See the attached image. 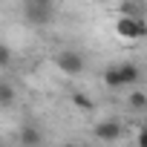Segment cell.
Segmentation results:
<instances>
[{"label":"cell","mask_w":147,"mask_h":147,"mask_svg":"<svg viewBox=\"0 0 147 147\" xmlns=\"http://www.w3.org/2000/svg\"><path fill=\"white\" fill-rule=\"evenodd\" d=\"M115 35L124 40H141L147 38V20L141 15H121L115 20Z\"/></svg>","instance_id":"6da1fadb"},{"label":"cell","mask_w":147,"mask_h":147,"mask_svg":"<svg viewBox=\"0 0 147 147\" xmlns=\"http://www.w3.org/2000/svg\"><path fill=\"white\" fill-rule=\"evenodd\" d=\"M55 66L63 72V75H69V78H75V75H81L84 72V58L78 55V52H61L58 58H55Z\"/></svg>","instance_id":"7a4b0ae2"},{"label":"cell","mask_w":147,"mask_h":147,"mask_svg":"<svg viewBox=\"0 0 147 147\" xmlns=\"http://www.w3.org/2000/svg\"><path fill=\"white\" fill-rule=\"evenodd\" d=\"M92 136L98 138V141H115L118 136H121V121H115V118H107V121H98L95 124V130H92Z\"/></svg>","instance_id":"3957f363"},{"label":"cell","mask_w":147,"mask_h":147,"mask_svg":"<svg viewBox=\"0 0 147 147\" xmlns=\"http://www.w3.org/2000/svg\"><path fill=\"white\" fill-rule=\"evenodd\" d=\"M26 20L35 26H46L52 20V6H38V3H26Z\"/></svg>","instance_id":"277c9868"},{"label":"cell","mask_w":147,"mask_h":147,"mask_svg":"<svg viewBox=\"0 0 147 147\" xmlns=\"http://www.w3.org/2000/svg\"><path fill=\"white\" fill-rule=\"evenodd\" d=\"M104 87H110V90H121L124 87V75H121V66L118 63H110L104 69Z\"/></svg>","instance_id":"5b68a950"},{"label":"cell","mask_w":147,"mask_h":147,"mask_svg":"<svg viewBox=\"0 0 147 147\" xmlns=\"http://www.w3.org/2000/svg\"><path fill=\"white\" fill-rule=\"evenodd\" d=\"M118 66H121V75H124V87H136V84H138V78H141L138 63H133V61H124V63H118Z\"/></svg>","instance_id":"8992f818"},{"label":"cell","mask_w":147,"mask_h":147,"mask_svg":"<svg viewBox=\"0 0 147 147\" xmlns=\"http://www.w3.org/2000/svg\"><path fill=\"white\" fill-rule=\"evenodd\" d=\"M18 138H20V144H23V147H38V144H40V133H38L35 127H29V124L20 130V136H18Z\"/></svg>","instance_id":"52a82bcc"},{"label":"cell","mask_w":147,"mask_h":147,"mask_svg":"<svg viewBox=\"0 0 147 147\" xmlns=\"http://www.w3.org/2000/svg\"><path fill=\"white\" fill-rule=\"evenodd\" d=\"M130 107H133V110H147V95H144L141 90H133V92H130Z\"/></svg>","instance_id":"ba28073f"},{"label":"cell","mask_w":147,"mask_h":147,"mask_svg":"<svg viewBox=\"0 0 147 147\" xmlns=\"http://www.w3.org/2000/svg\"><path fill=\"white\" fill-rule=\"evenodd\" d=\"M12 101H15L12 84H0V107H12Z\"/></svg>","instance_id":"9c48e42d"},{"label":"cell","mask_w":147,"mask_h":147,"mask_svg":"<svg viewBox=\"0 0 147 147\" xmlns=\"http://www.w3.org/2000/svg\"><path fill=\"white\" fill-rule=\"evenodd\" d=\"M72 104H75L78 110H84V113H90L95 104H92V98H87V95H81V92H75V95H72Z\"/></svg>","instance_id":"30bf717a"},{"label":"cell","mask_w":147,"mask_h":147,"mask_svg":"<svg viewBox=\"0 0 147 147\" xmlns=\"http://www.w3.org/2000/svg\"><path fill=\"white\" fill-rule=\"evenodd\" d=\"M12 63V49L3 43V49H0V66H9Z\"/></svg>","instance_id":"8fae6325"},{"label":"cell","mask_w":147,"mask_h":147,"mask_svg":"<svg viewBox=\"0 0 147 147\" xmlns=\"http://www.w3.org/2000/svg\"><path fill=\"white\" fill-rule=\"evenodd\" d=\"M136 147H147V127L138 130V138H136Z\"/></svg>","instance_id":"7c38bea8"},{"label":"cell","mask_w":147,"mask_h":147,"mask_svg":"<svg viewBox=\"0 0 147 147\" xmlns=\"http://www.w3.org/2000/svg\"><path fill=\"white\" fill-rule=\"evenodd\" d=\"M26 3H38V6H52V0H26Z\"/></svg>","instance_id":"4fadbf2b"},{"label":"cell","mask_w":147,"mask_h":147,"mask_svg":"<svg viewBox=\"0 0 147 147\" xmlns=\"http://www.w3.org/2000/svg\"><path fill=\"white\" fill-rule=\"evenodd\" d=\"M127 3H136V6H141V0H127Z\"/></svg>","instance_id":"5bb4252c"},{"label":"cell","mask_w":147,"mask_h":147,"mask_svg":"<svg viewBox=\"0 0 147 147\" xmlns=\"http://www.w3.org/2000/svg\"><path fill=\"white\" fill-rule=\"evenodd\" d=\"M69 147H78V144H69Z\"/></svg>","instance_id":"9a60e30c"}]
</instances>
